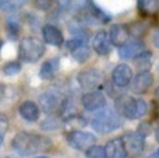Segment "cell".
<instances>
[{"instance_id":"obj_1","label":"cell","mask_w":159,"mask_h":158,"mask_svg":"<svg viewBox=\"0 0 159 158\" xmlns=\"http://www.w3.org/2000/svg\"><path fill=\"white\" fill-rule=\"evenodd\" d=\"M52 146L49 137L41 136L31 132H20L14 136L11 142V147L20 156H34L36 153L45 151Z\"/></svg>"},{"instance_id":"obj_2","label":"cell","mask_w":159,"mask_h":158,"mask_svg":"<svg viewBox=\"0 0 159 158\" xmlns=\"http://www.w3.org/2000/svg\"><path fill=\"white\" fill-rule=\"evenodd\" d=\"M115 111L126 119H140L148 111V105L141 98L131 95H119L115 101Z\"/></svg>"},{"instance_id":"obj_3","label":"cell","mask_w":159,"mask_h":158,"mask_svg":"<svg viewBox=\"0 0 159 158\" xmlns=\"http://www.w3.org/2000/svg\"><path fill=\"white\" fill-rule=\"evenodd\" d=\"M91 126L93 128V130L101 134L110 133L121 126V116L113 109L103 108L96 112V115L92 118Z\"/></svg>"},{"instance_id":"obj_4","label":"cell","mask_w":159,"mask_h":158,"mask_svg":"<svg viewBox=\"0 0 159 158\" xmlns=\"http://www.w3.org/2000/svg\"><path fill=\"white\" fill-rule=\"evenodd\" d=\"M45 45L35 36H27L21 41L18 48V56L25 63H35L45 55Z\"/></svg>"},{"instance_id":"obj_5","label":"cell","mask_w":159,"mask_h":158,"mask_svg":"<svg viewBox=\"0 0 159 158\" xmlns=\"http://www.w3.org/2000/svg\"><path fill=\"white\" fill-rule=\"evenodd\" d=\"M66 142L70 147L75 148V150H89L91 147L95 146L96 137L95 134H92L91 132H85V130H71L69 133H66Z\"/></svg>"},{"instance_id":"obj_6","label":"cell","mask_w":159,"mask_h":158,"mask_svg":"<svg viewBox=\"0 0 159 158\" xmlns=\"http://www.w3.org/2000/svg\"><path fill=\"white\" fill-rule=\"evenodd\" d=\"M66 102V98L53 91H46L39 95V105H41L42 111L48 115H55L59 111H63Z\"/></svg>"},{"instance_id":"obj_7","label":"cell","mask_w":159,"mask_h":158,"mask_svg":"<svg viewBox=\"0 0 159 158\" xmlns=\"http://www.w3.org/2000/svg\"><path fill=\"white\" fill-rule=\"evenodd\" d=\"M77 83L80 84V87L87 90L88 92L98 91V88H101V87L103 86V74H102V72H99L98 69L84 70V72L78 73Z\"/></svg>"},{"instance_id":"obj_8","label":"cell","mask_w":159,"mask_h":158,"mask_svg":"<svg viewBox=\"0 0 159 158\" xmlns=\"http://www.w3.org/2000/svg\"><path fill=\"white\" fill-rule=\"evenodd\" d=\"M123 140V144L126 147V153L127 156H140L144 150V146H145V139L141 136L137 132H126L121 137Z\"/></svg>"},{"instance_id":"obj_9","label":"cell","mask_w":159,"mask_h":158,"mask_svg":"<svg viewBox=\"0 0 159 158\" xmlns=\"http://www.w3.org/2000/svg\"><path fill=\"white\" fill-rule=\"evenodd\" d=\"M82 106L85 108V111L88 112H96L101 109L106 108V98L102 91H89L87 94L82 95L81 98Z\"/></svg>"},{"instance_id":"obj_10","label":"cell","mask_w":159,"mask_h":158,"mask_svg":"<svg viewBox=\"0 0 159 158\" xmlns=\"http://www.w3.org/2000/svg\"><path fill=\"white\" fill-rule=\"evenodd\" d=\"M133 80V70L129 64L120 63L112 72V84L117 87H127Z\"/></svg>"},{"instance_id":"obj_11","label":"cell","mask_w":159,"mask_h":158,"mask_svg":"<svg viewBox=\"0 0 159 158\" xmlns=\"http://www.w3.org/2000/svg\"><path fill=\"white\" fill-rule=\"evenodd\" d=\"M154 83V76L149 72H144V73H138L130 83L131 91L134 94H144L149 90V87Z\"/></svg>"},{"instance_id":"obj_12","label":"cell","mask_w":159,"mask_h":158,"mask_svg":"<svg viewBox=\"0 0 159 158\" xmlns=\"http://www.w3.org/2000/svg\"><path fill=\"white\" fill-rule=\"evenodd\" d=\"M145 50V46H144L143 41L140 39H131V41H127L123 46L119 49V56L124 60L127 59H134L135 56H138L141 52Z\"/></svg>"},{"instance_id":"obj_13","label":"cell","mask_w":159,"mask_h":158,"mask_svg":"<svg viewBox=\"0 0 159 158\" xmlns=\"http://www.w3.org/2000/svg\"><path fill=\"white\" fill-rule=\"evenodd\" d=\"M92 48L96 53L99 55H109L112 50V42H110L109 34L106 31H98L92 39Z\"/></svg>"},{"instance_id":"obj_14","label":"cell","mask_w":159,"mask_h":158,"mask_svg":"<svg viewBox=\"0 0 159 158\" xmlns=\"http://www.w3.org/2000/svg\"><path fill=\"white\" fill-rule=\"evenodd\" d=\"M42 36H43V41L46 44L52 45V46H61L64 42V36L61 34V31L52 24L43 25V28H42Z\"/></svg>"},{"instance_id":"obj_15","label":"cell","mask_w":159,"mask_h":158,"mask_svg":"<svg viewBox=\"0 0 159 158\" xmlns=\"http://www.w3.org/2000/svg\"><path fill=\"white\" fill-rule=\"evenodd\" d=\"M105 156H106V158H127L126 147L123 144L121 137H116V139H112L106 143Z\"/></svg>"},{"instance_id":"obj_16","label":"cell","mask_w":159,"mask_h":158,"mask_svg":"<svg viewBox=\"0 0 159 158\" xmlns=\"http://www.w3.org/2000/svg\"><path fill=\"white\" fill-rule=\"evenodd\" d=\"M129 36H130L129 30H127V27L123 24L112 25V28H110V31H109V38H110L112 45L119 46V48H121L129 41Z\"/></svg>"},{"instance_id":"obj_17","label":"cell","mask_w":159,"mask_h":158,"mask_svg":"<svg viewBox=\"0 0 159 158\" xmlns=\"http://www.w3.org/2000/svg\"><path fill=\"white\" fill-rule=\"evenodd\" d=\"M18 112L27 122H36L39 119V106L32 101H24L20 105Z\"/></svg>"},{"instance_id":"obj_18","label":"cell","mask_w":159,"mask_h":158,"mask_svg":"<svg viewBox=\"0 0 159 158\" xmlns=\"http://www.w3.org/2000/svg\"><path fill=\"white\" fill-rule=\"evenodd\" d=\"M57 67H59V59H50V60H46L41 66V70H39V76H41V78L45 80V81L53 80L55 76H56V72H57Z\"/></svg>"},{"instance_id":"obj_19","label":"cell","mask_w":159,"mask_h":158,"mask_svg":"<svg viewBox=\"0 0 159 158\" xmlns=\"http://www.w3.org/2000/svg\"><path fill=\"white\" fill-rule=\"evenodd\" d=\"M134 64H135V67L140 70V73L148 72L152 64V52H149V50H147V49L144 50V52H141L140 55L134 58Z\"/></svg>"},{"instance_id":"obj_20","label":"cell","mask_w":159,"mask_h":158,"mask_svg":"<svg viewBox=\"0 0 159 158\" xmlns=\"http://www.w3.org/2000/svg\"><path fill=\"white\" fill-rule=\"evenodd\" d=\"M127 30H129L130 35L134 36V39L141 41V36H144L147 32V24L143 21H135L131 24V27H127Z\"/></svg>"},{"instance_id":"obj_21","label":"cell","mask_w":159,"mask_h":158,"mask_svg":"<svg viewBox=\"0 0 159 158\" xmlns=\"http://www.w3.org/2000/svg\"><path fill=\"white\" fill-rule=\"evenodd\" d=\"M158 7H159L158 2H152V0H148V2L140 0V2H138V10L141 11L143 16H147V17L152 16Z\"/></svg>"},{"instance_id":"obj_22","label":"cell","mask_w":159,"mask_h":158,"mask_svg":"<svg viewBox=\"0 0 159 158\" xmlns=\"http://www.w3.org/2000/svg\"><path fill=\"white\" fill-rule=\"evenodd\" d=\"M6 32H7V36L13 41H16L20 36V32H21V28H20V24L16 21V20L10 18L6 24Z\"/></svg>"},{"instance_id":"obj_23","label":"cell","mask_w":159,"mask_h":158,"mask_svg":"<svg viewBox=\"0 0 159 158\" xmlns=\"http://www.w3.org/2000/svg\"><path fill=\"white\" fill-rule=\"evenodd\" d=\"M71 56L78 62V63H84V62H87L88 59H89V56H91V49L87 46V45H84V46L78 48V49H75L74 52H71Z\"/></svg>"},{"instance_id":"obj_24","label":"cell","mask_w":159,"mask_h":158,"mask_svg":"<svg viewBox=\"0 0 159 158\" xmlns=\"http://www.w3.org/2000/svg\"><path fill=\"white\" fill-rule=\"evenodd\" d=\"M21 72V63L20 62H7V63L3 66V73L6 76H16Z\"/></svg>"},{"instance_id":"obj_25","label":"cell","mask_w":159,"mask_h":158,"mask_svg":"<svg viewBox=\"0 0 159 158\" xmlns=\"http://www.w3.org/2000/svg\"><path fill=\"white\" fill-rule=\"evenodd\" d=\"M87 158H106L105 156V147L102 146H93L87 150Z\"/></svg>"},{"instance_id":"obj_26","label":"cell","mask_w":159,"mask_h":158,"mask_svg":"<svg viewBox=\"0 0 159 158\" xmlns=\"http://www.w3.org/2000/svg\"><path fill=\"white\" fill-rule=\"evenodd\" d=\"M84 45H85V39L80 38V36L71 38V39H69V41L66 42V48H67V50H70V52H74L75 49L84 46Z\"/></svg>"},{"instance_id":"obj_27","label":"cell","mask_w":159,"mask_h":158,"mask_svg":"<svg viewBox=\"0 0 159 158\" xmlns=\"http://www.w3.org/2000/svg\"><path fill=\"white\" fill-rule=\"evenodd\" d=\"M8 129V120L6 118V115L0 114V144L3 143V139H4L6 133H7Z\"/></svg>"},{"instance_id":"obj_28","label":"cell","mask_w":159,"mask_h":158,"mask_svg":"<svg viewBox=\"0 0 159 158\" xmlns=\"http://www.w3.org/2000/svg\"><path fill=\"white\" fill-rule=\"evenodd\" d=\"M152 132V126H151V122H141L140 125H138V129H137V133H140L143 137L148 136L149 133Z\"/></svg>"},{"instance_id":"obj_29","label":"cell","mask_w":159,"mask_h":158,"mask_svg":"<svg viewBox=\"0 0 159 158\" xmlns=\"http://www.w3.org/2000/svg\"><path fill=\"white\" fill-rule=\"evenodd\" d=\"M57 126H59L57 119H53V118H48L46 120H43V122L41 123V128L43 129V130H55Z\"/></svg>"},{"instance_id":"obj_30","label":"cell","mask_w":159,"mask_h":158,"mask_svg":"<svg viewBox=\"0 0 159 158\" xmlns=\"http://www.w3.org/2000/svg\"><path fill=\"white\" fill-rule=\"evenodd\" d=\"M20 7V3L16 2H0V8L4 11H14Z\"/></svg>"},{"instance_id":"obj_31","label":"cell","mask_w":159,"mask_h":158,"mask_svg":"<svg viewBox=\"0 0 159 158\" xmlns=\"http://www.w3.org/2000/svg\"><path fill=\"white\" fill-rule=\"evenodd\" d=\"M53 2H35V6L41 10H49L50 7H53Z\"/></svg>"},{"instance_id":"obj_32","label":"cell","mask_w":159,"mask_h":158,"mask_svg":"<svg viewBox=\"0 0 159 158\" xmlns=\"http://www.w3.org/2000/svg\"><path fill=\"white\" fill-rule=\"evenodd\" d=\"M154 44L157 45V46H159V31L155 34V36H154Z\"/></svg>"},{"instance_id":"obj_33","label":"cell","mask_w":159,"mask_h":158,"mask_svg":"<svg viewBox=\"0 0 159 158\" xmlns=\"http://www.w3.org/2000/svg\"><path fill=\"white\" fill-rule=\"evenodd\" d=\"M155 139H157V142L159 143V122L157 125V129H155Z\"/></svg>"},{"instance_id":"obj_34","label":"cell","mask_w":159,"mask_h":158,"mask_svg":"<svg viewBox=\"0 0 159 158\" xmlns=\"http://www.w3.org/2000/svg\"><path fill=\"white\" fill-rule=\"evenodd\" d=\"M3 94H4V87H3V84L0 83V100H2Z\"/></svg>"},{"instance_id":"obj_35","label":"cell","mask_w":159,"mask_h":158,"mask_svg":"<svg viewBox=\"0 0 159 158\" xmlns=\"http://www.w3.org/2000/svg\"><path fill=\"white\" fill-rule=\"evenodd\" d=\"M148 158H159V153H155V154H152V156H149Z\"/></svg>"},{"instance_id":"obj_36","label":"cell","mask_w":159,"mask_h":158,"mask_svg":"<svg viewBox=\"0 0 159 158\" xmlns=\"http://www.w3.org/2000/svg\"><path fill=\"white\" fill-rule=\"evenodd\" d=\"M155 97H157V100H159V87L157 88V91H155Z\"/></svg>"},{"instance_id":"obj_37","label":"cell","mask_w":159,"mask_h":158,"mask_svg":"<svg viewBox=\"0 0 159 158\" xmlns=\"http://www.w3.org/2000/svg\"><path fill=\"white\" fill-rule=\"evenodd\" d=\"M2 48H3V42H2V39H0V52H2Z\"/></svg>"},{"instance_id":"obj_38","label":"cell","mask_w":159,"mask_h":158,"mask_svg":"<svg viewBox=\"0 0 159 158\" xmlns=\"http://www.w3.org/2000/svg\"><path fill=\"white\" fill-rule=\"evenodd\" d=\"M35 158H48V157H43V156H41V157H35Z\"/></svg>"},{"instance_id":"obj_39","label":"cell","mask_w":159,"mask_h":158,"mask_svg":"<svg viewBox=\"0 0 159 158\" xmlns=\"http://www.w3.org/2000/svg\"><path fill=\"white\" fill-rule=\"evenodd\" d=\"M157 153H159V150H158V151H157Z\"/></svg>"}]
</instances>
